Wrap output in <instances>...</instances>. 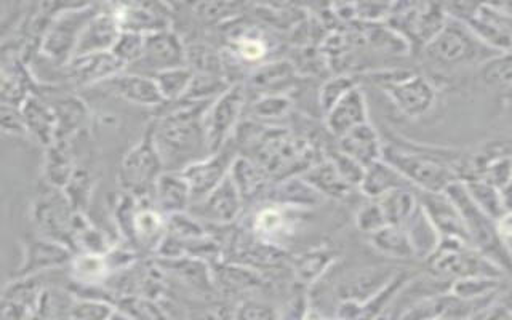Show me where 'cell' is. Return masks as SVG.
I'll use <instances>...</instances> for the list:
<instances>
[{"label": "cell", "instance_id": "cell-25", "mask_svg": "<svg viewBox=\"0 0 512 320\" xmlns=\"http://www.w3.org/2000/svg\"><path fill=\"white\" fill-rule=\"evenodd\" d=\"M144 42L146 37L133 32H122L116 47L112 48V53L120 63L124 64L125 69L132 68L133 64L141 60L144 52Z\"/></svg>", "mask_w": 512, "mask_h": 320}, {"label": "cell", "instance_id": "cell-11", "mask_svg": "<svg viewBox=\"0 0 512 320\" xmlns=\"http://www.w3.org/2000/svg\"><path fill=\"white\" fill-rule=\"evenodd\" d=\"M66 69L69 79L76 85H101L124 72L125 66L117 60L114 53L106 52L74 56Z\"/></svg>", "mask_w": 512, "mask_h": 320}, {"label": "cell", "instance_id": "cell-14", "mask_svg": "<svg viewBox=\"0 0 512 320\" xmlns=\"http://www.w3.org/2000/svg\"><path fill=\"white\" fill-rule=\"evenodd\" d=\"M20 112L26 133L36 136V140L44 144L45 148L55 143L56 120L52 104L31 93L21 103Z\"/></svg>", "mask_w": 512, "mask_h": 320}, {"label": "cell", "instance_id": "cell-5", "mask_svg": "<svg viewBox=\"0 0 512 320\" xmlns=\"http://www.w3.org/2000/svg\"><path fill=\"white\" fill-rule=\"evenodd\" d=\"M183 66H188L186 48L176 34L172 31H164L146 37L141 60L125 71L154 79L160 72L183 68Z\"/></svg>", "mask_w": 512, "mask_h": 320}, {"label": "cell", "instance_id": "cell-10", "mask_svg": "<svg viewBox=\"0 0 512 320\" xmlns=\"http://www.w3.org/2000/svg\"><path fill=\"white\" fill-rule=\"evenodd\" d=\"M120 31L133 32L148 37L157 32L168 31V15L159 10L160 5L117 4L111 5Z\"/></svg>", "mask_w": 512, "mask_h": 320}, {"label": "cell", "instance_id": "cell-17", "mask_svg": "<svg viewBox=\"0 0 512 320\" xmlns=\"http://www.w3.org/2000/svg\"><path fill=\"white\" fill-rule=\"evenodd\" d=\"M52 109L56 120L55 141H69L79 132L88 117V109L79 96H61L53 101Z\"/></svg>", "mask_w": 512, "mask_h": 320}, {"label": "cell", "instance_id": "cell-21", "mask_svg": "<svg viewBox=\"0 0 512 320\" xmlns=\"http://www.w3.org/2000/svg\"><path fill=\"white\" fill-rule=\"evenodd\" d=\"M154 80L157 82V87H159L165 103H176V101L184 100L191 90L194 71L189 66L168 69V71L157 74Z\"/></svg>", "mask_w": 512, "mask_h": 320}, {"label": "cell", "instance_id": "cell-1", "mask_svg": "<svg viewBox=\"0 0 512 320\" xmlns=\"http://www.w3.org/2000/svg\"><path fill=\"white\" fill-rule=\"evenodd\" d=\"M205 109V101H186L181 108L162 114L159 122L149 127L167 172H183L200 160V152H208L202 122Z\"/></svg>", "mask_w": 512, "mask_h": 320}, {"label": "cell", "instance_id": "cell-12", "mask_svg": "<svg viewBox=\"0 0 512 320\" xmlns=\"http://www.w3.org/2000/svg\"><path fill=\"white\" fill-rule=\"evenodd\" d=\"M71 248L55 240L28 239L24 244L23 263H21L18 276H36L37 272L56 268L61 264L72 261Z\"/></svg>", "mask_w": 512, "mask_h": 320}, {"label": "cell", "instance_id": "cell-15", "mask_svg": "<svg viewBox=\"0 0 512 320\" xmlns=\"http://www.w3.org/2000/svg\"><path fill=\"white\" fill-rule=\"evenodd\" d=\"M154 200L167 216L186 213L192 205L191 188L180 172H164L154 186Z\"/></svg>", "mask_w": 512, "mask_h": 320}, {"label": "cell", "instance_id": "cell-24", "mask_svg": "<svg viewBox=\"0 0 512 320\" xmlns=\"http://www.w3.org/2000/svg\"><path fill=\"white\" fill-rule=\"evenodd\" d=\"M63 191L68 197L72 210L76 213H84L88 196L92 191V173L85 168H76V172L71 176L68 186Z\"/></svg>", "mask_w": 512, "mask_h": 320}, {"label": "cell", "instance_id": "cell-19", "mask_svg": "<svg viewBox=\"0 0 512 320\" xmlns=\"http://www.w3.org/2000/svg\"><path fill=\"white\" fill-rule=\"evenodd\" d=\"M167 236V218L157 210L148 207H140L136 215L135 242L144 250L157 252L160 244Z\"/></svg>", "mask_w": 512, "mask_h": 320}, {"label": "cell", "instance_id": "cell-28", "mask_svg": "<svg viewBox=\"0 0 512 320\" xmlns=\"http://www.w3.org/2000/svg\"><path fill=\"white\" fill-rule=\"evenodd\" d=\"M343 148L349 156L356 157V159H368L372 156V133L364 125L352 128L348 133H344Z\"/></svg>", "mask_w": 512, "mask_h": 320}, {"label": "cell", "instance_id": "cell-32", "mask_svg": "<svg viewBox=\"0 0 512 320\" xmlns=\"http://www.w3.org/2000/svg\"><path fill=\"white\" fill-rule=\"evenodd\" d=\"M239 52L245 60H258L264 55V45L258 40H244L240 42Z\"/></svg>", "mask_w": 512, "mask_h": 320}, {"label": "cell", "instance_id": "cell-30", "mask_svg": "<svg viewBox=\"0 0 512 320\" xmlns=\"http://www.w3.org/2000/svg\"><path fill=\"white\" fill-rule=\"evenodd\" d=\"M237 320H277L276 312L268 304L248 301L237 311Z\"/></svg>", "mask_w": 512, "mask_h": 320}, {"label": "cell", "instance_id": "cell-8", "mask_svg": "<svg viewBox=\"0 0 512 320\" xmlns=\"http://www.w3.org/2000/svg\"><path fill=\"white\" fill-rule=\"evenodd\" d=\"M120 34H122V31H120L119 23H117L116 15L112 12L111 5H101L100 12L93 16L92 21L87 24V28L82 32L74 56L112 52Z\"/></svg>", "mask_w": 512, "mask_h": 320}, {"label": "cell", "instance_id": "cell-26", "mask_svg": "<svg viewBox=\"0 0 512 320\" xmlns=\"http://www.w3.org/2000/svg\"><path fill=\"white\" fill-rule=\"evenodd\" d=\"M140 212V199L125 192L116 208V221L125 239L135 242L136 215Z\"/></svg>", "mask_w": 512, "mask_h": 320}, {"label": "cell", "instance_id": "cell-33", "mask_svg": "<svg viewBox=\"0 0 512 320\" xmlns=\"http://www.w3.org/2000/svg\"><path fill=\"white\" fill-rule=\"evenodd\" d=\"M108 320H136V319H133V317L128 316V314H125L124 311H112L111 317H109Z\"/></svg>", "mask_w": 512, "mask_h": 320}, {"label": "cell", "instance_id": "cell-16", "mask_svg": "<svg viewBox=\"0 0 512 320\" xmlns=\"http://www.w3.org/2000/svg\"><path fill=\"white\" fill-rule=\"evenodd\" d=\"M239 197V189L229 172V175L221 181L220 186L207 199L194 205H202V213L207 216L208 220L216 221V223H229L239 213Z\"/></svg>", "mask_w": 512, "mask_h": 320}, {"label": "cell", "instance_id": "cell-18", "mask_svg": "<svg viewBox=\"0 0 512 320\" xmlns=\"http://www.w3.org/2000/svg\"><path fill=\"white\" fill-rule=\"evenodd\" d=\"M45 178L53 188L64 189L76 172L69 141H55L45 152Z\"/></svg>", "mask_w": 512, "mask_h": 320}, {"label": "cell", "instance_id": "cell-4", "mask_svg": "<svg viewBox=\"0 0 512 320\" xmlns=\"http://www.w3.org/2000/svg\"><path fill=\"white\" fill-rule=\"evenodd\" d=\"M76 212L72 210L63 189L53 188L42 191L32 205V220L45 239L60 244H72V220Z\"/></svg>", "mask_w": 512, "mask_h": 320}, {"label": "cell", "instance_id": "cell-7", "mask_svg": "<svg viewBox=\"0 0 512 320\" xmlns=\"http://www.w3.org/2000/svg\"><path fill=\"white\" fill-rule=\"evenodd\" d=\"M228 168V154L220 151L210 154L207 159L197 160L180 172L191 188L192 205L207 199L220 186L221 181L229 175Z\"/></svg>", "mask_w": 512, "mask_h": 320}, {"label": "cell", "instance_id": "cell-20", "mask_svg": "<svg viewBox=\"0 0 512 320\" xmlns=\"http://www.w3.org/2000/svg\"><path fill=\"white\" fill-rule=\"evenodd\" d=\"M362 117H364V106H362L359 93L349 92L332 109L328 122H330L333 132L344 135L352 128L359 127Z\"/></svg>", "mask_w": 512, "mask_h": 320}, {"label": "cell", "instance_id": "cell-23", "mask_svg": "<svg viewBox=\"0 0 512 320\" xmlns=\"http://www.w3.org/2000/svg\"><path fill=\"white\" fill-rule=\"evenodd\" d=\"M72 272L76 279L82 282H100L109 272V264L104 255H92V253H80L72 258Z\"/></svg>", "mask_w": 512, "mask_h": 320}, {"label": "cell", "instance_id": "cell-27", "mask_svg": "<svg viewBox=\"0 0 512 320\" xmlns=\"http://www.w3.org/2000/svg\"><path fill=\"white\" fill-rule=\"evenodd\" d=\"M167 234L176 237V239L196 240L205 236L204 228L200 226L199 221L194 216L186 213H176V215L167 216Z\"/></svg>", "mask_w": 512, "mask_h": 320}, {"label": "cell", "instance_id": "cell-9", "mask_svg": "<svg viewBox=\"0 0 512 320\" xmlns=\"http://www.w3.org/2000/svg\"><path fill=\"white\" fill-rule=\"evenodd\" d=\"M103 85L108 88V92L119 96L127 103L146 106V108H157L165 103L156 80L152 77L135 74V72H120L112 79L106 80L101 87Z\"/></svg>", "mask_w": 512, "mask_h": 320}, {"label": "cell", "instance_id": "cell-6", "mask_svg": "<svg viewBox=\"0 0 512 320\" xmlns=\"http://www.w3.org/2000/svg\"><path fill=\"white\" fill-rule=\"evenodd\" d=\"M242 101H244L242 88L232 87L205 109L202 122H204L205 141L210 154H216L223 149L229 132L239 117Z\"/></svg>", "mask_w": 512, "mask_h": 320}, {"label": "cell", "instance_id": "cell-22", "mask_svg": "<svg viewBox=\"0 0 512 320\" xmlns=\"http://www.w3.org/2000/svg\"><path fill=\"white\" fill-rule=\"evenodd\" d=\"M164 263L178 279H183L186 284L202 288V290H207L210 287L207 266L197 258L183 256V258H176V260H164Z\"/></svg>", "mask_w": 512, "mask_h": 320}, {"label": "cell", "instance_id": "cell-13", "mask_svg": "<svg viewBox=\"0 0 512 320\" xmlns=\"http://www.w3.org/2000/svg\"><path fill=\"white\" fill-rule=\"evenodd\" d=\"M42 288L36 277H21L8 284L2 296V320H29L39 308Z\"/></svg>", "mask_w": 512, "mask_h": 320}, {"label": "cell", "instance_id": "cell-3", "mask_svg": "<svg viewBox=\"0 0 512 320\" xmlns=\"http://www.w3.org/2000/svg\"><path fill=\"white\" fill-rule=\"evenodd\" d=\"M164 172V164L152 140L151 128H148L143 138L122 159L120 186L136 199H144L149 192H154V186Z\"/></svg>", "mask_w": 512, "mask_h": 320}, {"label": "cell", "instance_id": "cell-31", "mask_svg": "<svg viewBox=\"0 0 512 320\" xmlns=\"http://www.w3.org/2000/svg\"><path fill=\"white\" fill-rule=\"evenodd\" d=\"M325 255L308 256L306 260L298 264V274L301 279L312 280L319 276L320 272L324 271Z\"/></svg>", "mask_w": 512, "mask_h": 320}, {"label": "cell", "instance_id": "cell-29", "mask_svg": "<svg viewBox=\"0 0 512 320\" xmlns=\"http://www.w3.org/2000/svg\"><path fill=\"white\" fill-rule=\"evenodd\" d=\"M112 309L108 304L93 300H77L69 306V320H108Z\"/></svg>", "mask_w": 512, "mask_h": 320}, {"label": "cell", "instance_id": "cell-2", "mask_svg": "<svg viewBox=\"0 0 512 320\" xmlns=\"http://www.w3.org/2000/svg\"><path fill=\"white\" fill-rule=\"evenodd\" d=\"M100 8L101 5L93 4L69 5L53 13L44 37L40 39V53L55 64L68 66L82 32Z\"/></svg>", "mask_w": 512, "mask_h": 320}]
</instances>
